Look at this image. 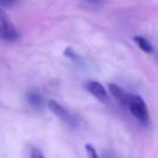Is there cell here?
<instances>
[{"label":"cell","mask_w":158,"mask_h":158,"mask_svg":"<svg viewBox=\"0 0 158 158\" xmlns=\"http://www.w3.org/2000/svg\"><path fill=\"white\" fill-rule=\"evenodd\" d=\"M88 91L95 96L99 101L101 102H107L109 101V94L106 91V89L104 88L102 84H100L99 81H95V80H89L86 84H85Z\"/></svg>","instance_id":"obj_4"},{"label":"cell","mask_w":158,"mask_h":158,"mask_svg":"<svg viewBox=\"0 0 158 158\" xmlns=\"http://www.w3.org/2000/svg\"><path fill=\"white\" fill-rule=\"evenodd\" d=\"M17 0H0V6H5V7H10L14 4H16Z\"/></svg>","instance_id":"obj_10"},{"label":"cell","mask_w":158,"mask_h":158,"mask_svg":"<svg viewBox=\"0 0 158 158\" xmlns=\"http://www.w3.org/2000/svg\"><path fill=\"white\" fill-rule=\"evenodd\" d=\"M85 151L89 158H99V154L96 152V149L91 146V144H85Z\"/></svg>","instance_id":"obj_8"},{"label":"cell","mask_w":158,"mask_h":158,"mask_svg":"<svg viewBox=\"0 0 158 158\" xmlns=\"http://www.w3.org/2000/svg\"><path fill=\"white\" fill-rule=\"evenodd\" d=\"M27 101L35 109H42L44 105V100L37 90H31L27 93Z\"/></svg>","instance_id":"obj_6"},{"label":"cell","mask_w":158,"mask_h":158,"mask_svg":"<svg viewBox=\"0 0 158 158\" xmlns=\"http://www.w3.org/2000/svg\"><path fill=\"white\" fill-rule=\"evenodd\" d=\"M127 109L130 110V112L142 125H148V122H149V112H148L146 102L143 101V99L141 96H138V95H130Z\"/></svg>","instance_id":"obj_1"},{"label":"cell","mask_w":158,"mask_h":158,"mask_svg":"<svg viewBox=\"0 0 158 158\" xmlns=\"http://www.w3.org/2000/svg\"><path fill=\"white\" fill-rule=\"evenodd\" d=\"M20 37L19 31L12 25L6 12L0 7V38L6 42H14Z\"/></svg>","instance_id":"obj_2"},{"label":"cell","mask_w":158,"mask_h":158,"mask_svg":"<svg viewBox=\"0 0 158 158\" xmlns=\"http://www.w3.org/2000/svg\"><path fill=\"white\" fill-rule=\"evenodd\" d=\"M109 91L111 94V96L122 106V107H127V104H128V98L131 94L126 93L122 88H120L117 84L115 83H110L109 84Z\"/></svg>","instance_id":"obj_5"},{"label":"cell","mask_w":158,"mask_h":158,"mask_svg":"<svg viewBox=\"0 0 158 158\" xmlns=\"http://www.w3.org/2000/svg\"><path fill=\"white\" fill-rule=\"evenodd\" d=\"M86 1H89L90 4H95L96 5V4H100L102 0H86Z\"/></svg>","instance_id":"obj_11"},{"label":"cell","mask_w":158,"mask_h":158,"mask_svg":"<svg viewBox=\"0 0 158 158\" xmlns=\"http://www.w3.org/2000/svg\"><path fill=\"white\" fill-rule=\"evenodd\" d=\"M133 41L137 43L139 49H142L143 52H146V53H152L153 52V46H152V43L146 37H143V36H135Z\"/></svg>","instance_id":"obj_7"},{"label":"cell","mask_w":158,"mask_h":158,"mask_svg":"<svg viewBox=\"0 0 158 158\" xmlns=\"http://www.w3.org/2000/svg\"><path fill=\"white\" fill-rule=\"evenodd\" d=\"M30 158H46L44 154L42 153V151L37 147H33L30 152Z\"/></svg>","instance_id":"obj_9"},{"label":"cell","mask_w":158,"mask_h":158,"mask_svg":"<svg viewBox=\"0 0 158 158\" xmlns=\"http://www.w3.org/2000/svg\"><path fill=\"white\" fill-rule=\"evenodd\" d=\"M47 106H48V109H49L51 112H53L57 117H59L63 122H65V123L69 125L70 127H77V126H78L77 118H75L67 109H64L59 102H57V101H54V100H48V101H47Z\"/></svg>","instance_id":"obj_3"}]
</instances>
